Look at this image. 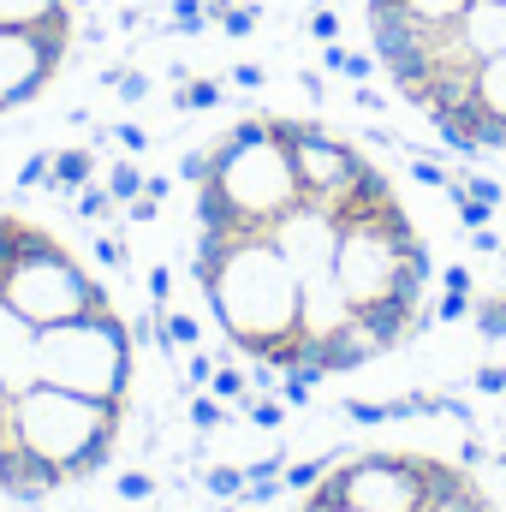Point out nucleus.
Here are the masks:
<instances>
[{
	"mask_svg": "<svg viewBox=\"0 0 506 512\" xmlns=\"http://www.w3.org/2000/svg\"><path fill=\"white\" fill-rule=\"evenodd\" d=\"M310 489L352 512H417L429 495V453H352L334 459Z\"/></svg>",
	"mask_w": 506,
	"mask_h": 512,
	"instance_id": "obj_6",
	"label": "nucleus"
},
{
	"mask_svg": "<svg viewBox=\"0 0 506 512\" xmlns=\"http://www.w3.org/2000/svg\"><path fill=\"white\" fill-rule=\"evenodd\" d=\"M215 393H227V399L245 393V376H239V370H221V376H215Z\"/></svg>",
	"mask_w": 506,
	"mask_h": 512,
	"instance_id": "obj_11",
	"label": "nucleus"
},
{
	"mask_svg": "<svg viewBox=\"0 0 506 512\" xmlns=\"http://www.w3.org/2000/svg\"><path fill=\"white\" fill-rule=\"evenodd\" d=\"M114 191H120V197H131V191H137V173H131V167H120V173H114Z\"/></svg>",
	"mask_w": 506,
	"mask_h": 512,
	"instance_id": "obj_15",
	"label": "nucleus"
},
{
	"mask_svg": "<svg viewBox=\"0 0 506 512\" xmlns=\"http://www.w3.org/2000/svg\"><path fill=\"white\" fill-rule=\"evenodd\" d=\"M0 304L12 316H24L30 328H54V322H72V316H90L108 298V286L78 262V251H66L48 227L24 221L18 227V245L0 268Z\"/></svg>",
	"mask_w": 506,
	"mask_h": 512,
	"instance_id": "obj_5",
	"label": "nucleus"
},
{
	"mask_svg": "<svg viewBox=\"0 0 506 512\" xmlns=\"http://www.w3.org/2000/svg\"><path fill=\"white\" fill-rule=\"evenodd\" d=\"M6 405H12V399H6V387H0V423H6Z\"/></svg>",
	"mask_w": 506,
	"mask_h": 512,
	"instance_id": "obj_16",
	"label": "nucleus"
},
{
	"mask_svg": "<svg viewBox=\"0 0 506 512\" xmlns=\"http://www.w3.org/2000/svg\"><path fill=\"white\" fill-rule=\"evenodd\" d=\"M54 179H60V185H84V179H90V155H84V149L54 155Z\"/></svg>",
	"mask_w": 506,
	"mask_h": 512,
	"instance_id": "obj_7",
	"label": "nucleus"
},
{
	"mask_svg": "<svg viewBox=\"0 0 506 512\" xmlns=\"http://www.w3.org/2000/svg\"><path fill=\"white\" fill-rule=\"evenodd\" d=\"M322 471H328V465H322V459H316V465H298V471H292V477H286V483H292V489H310V483H316V477H322Z\"/></svg>",
	"mask_w": 506,
	"mask_h": 512,
	"instance_id": "obj_10",
	"label": "nucleus"
},
{
	"mask_svg": "<svg viewBox=\"0 0 506 512\" xmlns=\"http://www.w3.org/2000/svg\"><path fill=\"white\" fill-rule=\"evenodd\" d=\"M483 334H489V340L506 334V298H489V304H483Z\"/></svg>",
	"mask_w": 506,
	"mask_h": 512,
	"instance_id": "obj_8",
	"label": "nucleus"
},
{
	"mask_svg": "<svg viewBox=\"0 0 506 512\" xmlns=\"http://www.w3.org/2000/svg\"><path fill=\"white\" fill-rule=\"evenodd\" d=\"M0 429L36 465V477L60 495L66 483H84V477L108 471V459H114V447L126 435V405L84 399V393L36 382L30 393H18L6 405V423Z\"/></svg>",
	"mask_w": 506,
	"mask_h": 512,
	"instance_id": "obj_3",
	"label": "nucleus"
},
{
	"mask_svg": "<svg viewBox=\"0 0 506 512\" xmlns=\"http://www.w3.org/2000/svg\"><path fill=\"white\" fill-rule=\"evenodd\" d=\"M24 185H36V179H48V155H36V161H24V173H18Z\"/></svg>",
	"mask_w": 506,
	"mask_h": 512,
	"instance_id": "obj_14",
	"label": "nucleus"
},
{
	"mask_svg": "<svg viewBox=\"0 0 506 512\" xmlns=\"http://www.w3.org/2000/svg\"><path fill=\"white\" fill-rule=\"evenodd\" d=\"M239 483H245V477H239V471H215V477H209V489H215V495H233V489H239Z\"/></svg>",
	"mask_w": 506,
	"mask_h": 512,
	"instance_id": "obj_13",
	"label": "nucleus"
},
{
	"mask_svg": "<svg viewBox=\"0 0 506 512\" xmlns=\"http://www.w3.org/2000/svg\"><path fill=\"white\" fill-rule=\"evenodd\" d=\"M167 340H185V346H191V340H197V322H185V316H173V322H167Z\"/></svg>",
	"mask_w": 506,
	"mask_h": 512,
	"instance_id": "obj_12",
	"label": "nucleus"
},
{
	"mask_svg": "<svg viewBox=\"0 0 506 512\" xmlns=\"http://www.w3.org/2000/svg\"><path fill=\"white\" fill-rule=\"evenodd\" d=\"M298 512H352V507H340V501H328V495L304 489V507H298Z\"/></svg>",
	"mask_w": 506,
	"mask_h": 512,
	"instance_id": "obj_9",
	"label": "nucleus"
},
{
	"mask_svg": "<svg viewBox=\"0 0 506 512\" xmlns=\"http://www.w3.org/2000/svg\"><path fill=\"white\" fill-rule=\"evenodd\" d=\"M36 376L48 387L84 393V399H131V376H137V334L126 328L120 304H102L90 316L36 328Z\"/></svg>",
	"mask_w": 506,
	"mask_h": 512,
	"instance_id": "obj_4",
	"label": "nucleus"
},
{
	"mask_svg": "<svg viewBox=\"0 0 506 512\" xmlns=\"http://www.w3.org/2000/svg\"><path fill=\"white\" fill-rule=\"evenodd\" d=\"M197 292L221 328V340L268 376H292L304 352V286L286 256L256 233H203L191 256Z\"/></svg>",
	"mask_w": 506,
	"mask_h": 512,
	"instance_id": "obj_2",
	"label": "nucleus"
},
{
	"mask_svg": "<svg viewBox=\"0 0 506 512\" xmlns=\"http://www.w3.org/2000/svg\"><path fill=\"white\" fill-rule=\"evenodd\" d=\"M370 54L453 149H506V0H465L447 24L370 30Z\"/></svg>",
	"mask_w": 506,
	"mask_h": 512,
	"instance_id": "obj_1",
	"label": "nucleus"
}]
</instances>
